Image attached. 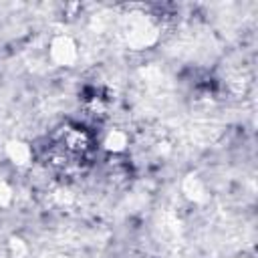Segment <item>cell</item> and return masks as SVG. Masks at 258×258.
Listing matches in <instances>:
<instances>
[{"label":"cell","mask_w":258,"mask_h":258,"mask_svg":"<svg viewBox=\"0 0 258 258\" xmlns=\"http://www.w3.org/2000/svg\"><path fill=\"white\" fill-rule=\"evenodd\" d=\"M50 161L60 167L83 163L91 153V137L79 125L60 127L58 135L50 141Z\"/></svg>","instance_id":"6da1fadb"}]
</instances>
